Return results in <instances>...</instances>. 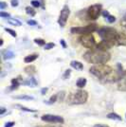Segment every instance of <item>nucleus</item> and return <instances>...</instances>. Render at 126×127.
<instances>
[{"instance_id":"33","label":"nucleus","mask_w":126,"mask_h":127,"mask_svg":"<svg viewBox=\"0 0 126 127\" xmlns=\"http://www.w3.org/2000/svg\"><path fill=\"white\" fill-rule=\"evenodd\" d=\"M0 16L1 18H11V14L8 12H4L3 11H0Z\"/></svg>"},{"instance_id":"15","label":"nucleus","mask_w":126,"mask_h":127,"mask_svg":"<svg viewBox=\"0 0 126 127\" xmlns=\"http://www.w3.org/2000/svg\"><path fill=\"white\" fill-rule=\"evenodd\" d=\"M101 13H102L103 17H104L105 19L107 20V22H108V23L112 24V23H114V22L116 21V17L114 15H111L108 11H102V12H101Z\"/></svg>"},{"instance_id":"2","label":"nucleus","mask_w":126,"mask_h":127,"mask_svg":"<svg viewBox=\"0 0 126 127\" xmlns=\"http://www.w3.org/2000/svg\"><path fill=\"white\" fill-rule=\"evenodd\" d=\"M84 59L89 64H105L111 59V54L108 51H102L97 48H93L84 54Z\"/></svg>"},{"instance_id":"12","label":"nucleus","mask_w":126,"mask_h":127,"mask_svg":"<svg viewBox=\"0 0 126 127\" xmlns=\"http://www.w3.org/2000/svg\"><path fill=\"white\" fill-rule=\"evenodd\" d=\"M22 83H23V79L21 78V76H18L17 78L12 79L11 80V87H10V89L11 90L18 89L19 85H22Z\"/></svg>"},{"instance_id":"13","label":"nucleus","mask_w":126,"mask_h":127,"mask_svg":"<svg viewBox=\"0 0 126 127\" xmlns=\"http://www.w3.org/2000/svg\"><path fill=\"white\" fill-rule=\"evenodd\" d=\"M22 85H27V86H30V87H35V86L38 85V83H37V81L34 79L33 77H32V78L27 79L26 81H23Z\"/></svg>"},{"instance_id":"21","label":"nucleus","mask_w":126,"mask_h":127,"mask_svg":"<svg viewBox=\"0 0 126 127\" xmlns=\"http://www.w3.org/2000/svg\"><path fill=\"white\" fill-rule=\"evenodd\" d=\"M6 22H8L9 24H11L12 26H17V27H20L22 26V23L19 20H17L15 18H8V19H6Z\"/></svg>"},{"instance_id":"40","label":"nucleus","mask_w":126,"mask_h":127,"mask_svg":"<svg viewBox=\"0 0 126 127\" xmlns=\"http://www.w3.org/2000/svg\"><path fill=\"white\" fill-rule=\"evenodd\" d=\"M60 44H61V46H62L63 48H66V44H65V41H64L63 39H61V40H60Z\"/></svg>"},{"instance_id":"17","label":"nucleus","mask_w":126,"mask_h":127,"mask_svg":"<svg viewBox=\"0 0 126 127\" xmlns=\"http://www.w3.org/2000/svg\"><path fill=\"white\" fill-rule=\"evenodd\" d=\"M24 71H25V73L28 75H30V76H32V75H34L36 73V67L34 66V65H28L26 66L25 68H24Z\"/></svg>"},{"instance_id":"6","label":"nucleus","mask_w":126,"mask_h":127,"mask_svg":"<svg viewBox=\"0 0 126 127\" xmlns=\"http://www.w3.org/2000/svg\"><path fill=\"white\" fill-rule=\"evenodd\" d=\"M98 31V25L97 24H89L84 27H74L70 30L72 34H89L92 32Z\"/></svg>"},{"instance_id":"39","label":"nucleus","mask_w":126,"mask_h":127,"mask_svg":"<svg viewBox=\"0 0 126 127\" xmlns=\"http://www.w3.org/2000/svg\"><path fill=\"white\" fill-rule=\"evenodd\" d=\"M6 112H7V109H6L5 107H1V108H0V115H1V116H3Z\"/></svg>"},{"instance_id":"32","label":"nucleus","mask_w":126,"mask_h":127,"mask_svg":"<svg viewBox=\"0 0 126 127\" xmlns=\"http://www.w3.org/2000/svg\"><path fill=\"white\" fill-rule=\"evenodd\" d=\"M70 74H71V70H70V69H66V70L64 71V73H63V78L64 80L68 79L69 76H70Z\"/></svg>"},{"instance_id":"30","label":"nucleus","mask_w":126,"mask_h":127,"mask_svg":"<svg viewBox=\"0 0 126 127\" xmlns=\"http://www.w3.org/2000/svg\"><path fill=\"white\" fill-rule=\"evenodd\" d=\"M4 30H5L8 33H10L12 37H16V36H17V33H16L15 31H13V30H11V29H9V28H5Z\"/></svg>"},{"instance_id":"19","label":"nucleus","mask_w":126,"mask_h":127,"mask_svg":"<svg viewBox=\"0 0 126 127\" xmlns=\"http://www.w3.org/2000/svg\"><path fill=\"white\" fill-rule=\"evenodd\" d=\"M118 90L126 92V80L121 79L118 82Z\"/></svg>"},{"instance_id":"10","label":"nucleus","mask_w":126,"mask_h":127,"mask_svg":"<svg viewBox=\"0 0 126 127\" xmlns=\"http://www.w3.org/2000/svg\"><path fill=\"white\" fill-rule=\"evenodd\" d=\"M116 46H126V34L124 32H119Z\"/></svg>"},{"instance_id":"41","label":"nucleus","mask_w":126,"mask_h":127,"mask_svg":"<svg viewBox=\"0 0 126 127\" xmlns=\"http://www.w3.org/2000/svg\"><path fill=\"white\" fill-rule=\"evenodd\" d=\"M47 92V87H44V88H42V90H41V94H42V95H46Z\"/></svg>"},{"instance_id":"16","label":"nucleus","mask_w":126,"mask_h":127,"mask_svg":"<svg viewBox=\"0 0 126 127\" xmlns=\"http://www.w3.org/2000/svg\"><path fill=\"white\" fill-rule=\"evenodd\" d=\"M70 65H71V67H73L74 69H76V70H79V71H82L83 69H84V64L79 62V61H71L70 62Z\"/></svg>"},{"instance_id":"4","label":"nucleus","mask_w":126,"mask_h":127,"mask_svg":"<svg viewBox=\"0 0 126 127\" xmlns=\"http://www.w3.org/2000/svg\"><path fill=\"white\" fill-rule=\"evenodd\" d=\"M98 34L101 38L102 41L109 43L111 46H116V41L119 32L115 30L114 28H101L100 30H98Z\"/></svg>"},{"instance_id":"38","label":"nucleus","mask_w":126,"mask_h":127,"mask_svg":"<svg viewBox=\"0 0 126 127\" xmlns=\"http://www.w3.org/2000/svg\"><path fill=\"white\" fill-rule=\"evenodd\" d=\"M18 4H19V3H18V1H17V0H11V7H13V8H14V7H17Z\"/></svg>"},{"instance_id":"28","label":"nucleus","mask_w":126,"mask_h":127,"mask_svg":"<svg viewBox=\"0 0 126 127\" xmlns=\"http://www.w3.org/2000/svg\"><path fill=\"white\" fill-rule=\"evenodd\" d=\"M58 95V101L59 102H63L64 101V98H65V91H61V92H59L57 93Z\"/></svg>"},{"instance_id":"9","label":"nucleus","mask_w":126,"mask_h":127,"mask_svg":"<svg viewBox=\"0 0 126 127\" xmlns=\"http://www.w3.org/2000/svg\"><path fill=\"white\" fill-rule=\"evenodd\" d=\"M41 120L46 122H52V123H63L64 120L63 117L57 116V115H51V114H46L41 117Z\"/></svg>"},{"instance_id":"18","label":"nucleus","mask_w":126,"mask_h":127,"mask_svg":"<svg viewBox=\"0 0 126 127\" xmlns=\"http://www.w3.org/2000/svg\"><path fill=\"white\" fill-rule=\"evenodd\" d=\"M38 54H36V53H33V54H31V55H28V56H26L25 57V59H24V62L25 63H32V62H34L35 60H36L37 58H38Z\"/></svg>"},{"instance_id":"27","label":"nucleus","mask_w":126,"mask_h":127,"mask_svg":"<svg viewBox=\"0 0 126 127\" xmlns=\"http://www.w3.org/2000/svg\"><path fill=\"white\" fill-rule=\"evenodd\" d=\"M34 43L36 44V45H38V46H40V47H44L47 43H46V41L44 40V39H42V38H35L34 40Z\"/></svg>"},{"instance_id":"3","label":"nucleus","mask_w":126,"mask_h":127,"mask_svg":"<svg viewBox=\"0 0 126 127\" xmlns=\"http://www.w3.org/2000/svg\"><path fill=\"white\" fill-rule=\"evenodd\" d=\"M87 100H88L87 91L80 89L74 93L69 94L66 99V102L69 105H79V104H84Z\"/></svg>"},{"instance_id":"20","label":"nucleus","mask_w":126,"mask_h":127,"mask_svg":"<svg viewBox=\"0 0 126 127\" xmlns=\"http://www.w3.org/2000/svg\"><path fill=\"white\" fill-rule=\"evenodd\" d=\"M86 84H87V80L85 79V78H84V77H81V78H79L78 81H77L76 85L79 87L80 89H82V88H84V86L86 85Z\"/></svg>"},{"instance_id":"36","label":"nucleus","mask_w":126,"mask_h":127,"mask_svg":"<svg viewBox=\"0 0 126 127\" xmlns=\"http://www.w3.org/2000/svg\"><path fill=\"white\" fill-rule=\"evenodd\" d=\"M7 7H8V5L6 4V2H3V1H2V2H0V10H1V11L5 10Z\"/></svg>"},{"instance_id":"14","label":"nucleus","mask_w":126,"mask_h":127,"mask_svg":"<svg viewBox=\"0 0 126 127\" xmlns=\"http://www.w3.org/2000/svg\"><path fill=\"white\" fill-rule=\"evenodd\" d=\"M14 56H15V54L13 53V51H11L10 49L4 50V51L2 52V58H3V60H5V61L14 58Z\"/></svg>"},{"instance_id":"8","label":"nucleus","mask_w":126,"mask_h":127,"mask_svg":"<svg viewBox=\"0 0 126 127\" xmlns=\"http://www.w3.org/2000/svg\"><path fill=\"white\" fill-rule=\"evenodd\" d=\"M69 15H70V9H69V7L67 5H64L63 7V9L61 10V11H60L59 18H58V24L61 28L65 27Z\"/></svg>"},{"instance_id":"45","label":"nucleus","mask_w":126,"mask_h":127,"mask_svg":"<svg viewBox=\"0 0 126 127\" xmlns=\"http://www.w3.org/2000/svg\"><path fill=\"white\" fill-rule=\"evenodd\" d=\"M98 127H109V126H107V125H99Z\"/></svg>"},{"instance_id":"31","label":"nucleus","mask_w":126,"mask_h":127,"mask_svg":"<svg viewBox=\"0 0 126 127\" xmlns=\"http://www.w3.org/2000/svg\"><path fill=\"white\" fill-rule=\"evenodd\" d=\"M31 3H32V7H34V8H39V7H42V4H41L40 0H32Z\"/></svg>"},{"instance_id":"43","label":"nucleus","mask_w":126,"mask_h":127,"mask_svg":"<svg viewBox=\"0 0 126 127\" xmlns=\"http://www.w3.org/2000/svg\"><path fill=\"white\" fill-rule=\"evenodd\" d=\"M40 2H41V4H42V9H45L46 7H45V0H40Z\"/></svg>"},{"instance_id":"11","label":"nucleus","mask_w":126,"mask_h":127,"mask_svg":"<svg viewBox=\"0 0 126 127\" xmlns=\"http://www.w3.org/2000/svg\"><path fill=\"white\" fill-rule=\"evenodd\" d=\"M111 46L109 43H107V42H105V41H100L99 44H97L96 45V48H97V49H100V50H102V51H108L109 49L111 48Z\"/></svg>"},{"instance_id":"1","label":"nucleus","mask_w":126,"mask_h":127,"mask_svg":"<svg viewBox=\"0 0 126 127\" xmlns=\"http://www.w3.org/2000/svg\"><path fill=\"white\" fill-rule=\"evenodd\" d=\"M89 72L105 83H117L121 79L123 69L120 64H118V70H114L110 65L105 64L92 65L89 68Z\"/></svg>"},{"instance_id":"23","label":"nucleus","mask_w":126,"mask_h":127,"mask_svg":"<svg viewBox=\"0 0 126 127\" xmlns=\"http://www.w3.org/2000/svg\"><path fill=\"white\" fill-rule=\"evenodd\" d=\"M13 99H15V100H24V101H31V100H33L34 98L32 97V96L20 95V96H13Z\"/></svg>"},{"instance_id":"5","label":"nucleus","mask_w":126,"mask_h":127,"mask_svg":"<svg viewBox=\"0 0 126 127\" xmlns=\"http://www.w3.org/2000/svg\"><path fill=\"white\" fill-rule=\"evenodd\" d=\"M102 12V6L100 4H95L88 7L85 10V19L86 20H96L99 18Z\"/></svg>"},{"instance_id":"42","label":"nucleus","mask_w":126,"mask_h":127,"mask_svg":"<svg viewBox=\"0 0 126 127\" xmlns=\"http://www.w3.org/2000/svg\"><path fill=\"white\" fill-rule=\"evenodd\" d=\"M121 79L126 80V70H123V72H122V75H121Z\"/></svg>"},{"instance_id":"34","label":"nucleus","mask_w":126,"mask_h":127,"mask_svg":"<svg viewBox=\"0 0 126 127\" xmlns=\"http://www.w3.org/2000/svg\"><path fill=\"white\" fill-rule=\"evenodd\" d=\"M121 25L126 30V13L124 14V15H123V17L121 18Z\"/></svg>"},{"instance_id":"46","label":"nucleus","mask_w":126,"mask_h":127,"mask_svg":"<svg viewBox=\"0 0 126 127\" xmlns=\"http://www.w3.org/2000/svg\"><path fill=\"white\" fill-rule=\"evenodd\" d=\"M50 127H61V126H50Z\"/></svg>"},{"instance_id":"26","label":"nucleus","mask_w":126,"mask_h":127,"mask_svg":"<svg viewBox=\"0 0 126 127\" xmlns=\"http://www.w3.org/2000/svg\"><path fill=\"white\" fill-rule=\"evenodd\" d=\"M58 101V95L57 94H55V95H53L50 97V99L48 100L47 101H45V103H48V104H53L54 102H56Z\"/></svg>"},{"instance_id":"44","label":"nucleus","mask_w":126,"mask_h":127,"mask_svg":"<svg viewBox=\"0 0 126 127\" xmlns=\"http://www.w3.org/2000/svg\"><path fill=\"white\" fill-rule=\"evenodd\" d=\"M0 46H1V47L3 46V39H1V40H0Z\"/></svg>"},{"instance_id":"22","label":"nucleus","mask_w":126,"mask_h":127,"mask_svg":"<svg viewBox=\"0 0 126 127\" xmlns=\"http://www.w3.org/2000/svg\"><path fill=\"white\" fill-rule=\"evenodd\" d=\"M106 117H107L109 120H113V121H119V122L122 121L121 117L120 116V115H118L117 113H109V114H107Z\"/></svg>"},{"instance_id":"29","label":"nucleus","mask_w":126,"mask_h":127,"mask_svg":"<svg viewBox=\"0 0 126 127\" xmlns=\"http://www.w3.org/2000/svg\"><path fill=\"white\" fill-rule=\"evenodd\" d=\"M55 47V44L54 43H47L45 46H44V49L45 50H49Z\"/></svg>"},{"instance_id":"25","label":"nucleus","mask_w":126,"mask_h":127,"mask_svg":"<svg viewBox=\"0 0 126 127\" xmlns=\"http://www.w3.org/2000/svg\"><path fill=\"white\" fill-rule=\"evenodd\" d=\"M26 13L31 16H35V14H36V11H35L33 8H32V7L29 6V7H26Z\"/></svg>"},{"instance_id":"24","label":"nucleus","mask_w":126,"mask_h":127,"mask_svg":"<svg viewBox=\"0 0 126 127\" xmlns=\"http://www.w3.org/2000/svg\"><path fill=\"white\" fill-rule=\"evenodd\" d=\"M16 107L20 108V110H22V111L29 112V113H36L37 112V110H35V109H30V108H28L26 106L20 105V104H16Z\"/></svg>"},{"instance_id":"37","label":"nucleus","mask_w":126,"mask_h":127,"mask_svg":"<svg viewBox=\"0 0 126 127\" xmlns=\"http://www.w3.org/2000/svg\"><path fill=\"white\" fill-rule=\"evenodd\" d=\"M14 124H15V122H8L5 124V127H13L14 126Z\"/></svg>"},{"instance_id":"7","label":"nucleus","mask_w":126,"mask_h":127,"mask_svg":"<svg viewBox=\"0 0 126 127\" xmlns=\"http://www.w3.org/2000/svg\"><path fill=\"white\" fill-rule=\"evenodd\" d=\"M79 42L80 44L86 48H90L93 49L96 48V40H95L94 36L92 35V33L89 34H83L79 37Z\"/></svg>"},{"instance_id":"35","label":"nucleus","mask_w":126,"mask_h":127,"mask_svg":"<svg viewBox=\"0 0 126 127\" xmlns=\"http://www.w3.org/2000/svg\"><path fill=\"white\" fill-rule=\"evenodd\" d=\"M27 24L30 25V26H37V25H38V23H37L35 20H32V19L28 20V21H27Z\"/></svg>"}]
</instances>
